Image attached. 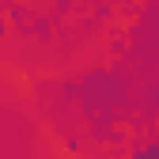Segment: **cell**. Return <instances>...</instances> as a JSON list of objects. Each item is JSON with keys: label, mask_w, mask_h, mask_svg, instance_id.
<instances>
[{"label": "cell", "mask_w": 159, "mask_h": 159, "mask_svg": "<svg viewBox=\"0 0 159 159\" xmlns=\"http://www.w3.org/2000/svg\"><path fill=\"white\" fill-rule=\"evenodd\" d=\"M136 159H159V140H155V144H148L144 152H136Z\"/></svg>", "instance_id": "6da1fadb"}, {"label": "cell", "mask_w": 159, "mask_h": 159, "mask_svg": "<svg viewBox=\"0 0 159 159\" xmlns=\"http://www.w3.org/2000/svg\"><path fill=\"white\" fill-rule=\"evenodd\" d=\"M0 30H4V23H0Z\"/></svg>", "instance_id": "7a4b0ae2"}]
</instances>
